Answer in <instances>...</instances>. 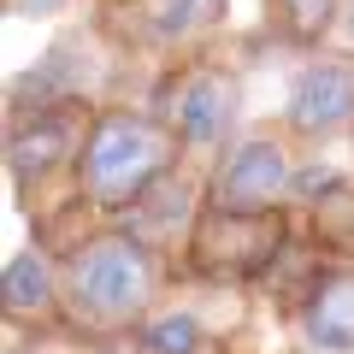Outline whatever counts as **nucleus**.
Returning <instances> with one entry per match:
<instances>
[{
	"label": "nucleus",
	"instance_id": "1",
	"mask_svg": "<svg viewBox=\"0 0 354 354\" xmlns=\"http://www.w3.org/2000/svg\"><path fill=\"white\" fill-rule=\"evenodd\" d=\"M160 283H165V254L130 236L124 225L77 236L65 254V330L88 342L130 337L153 319Z\"/></svg>",
	"mask_w": 354,
	"mask_h": 354
},
{
	"label": "nucleus",
	"instance_id": "2",
	"mask_svg": "<svg viewBox=\"0 0 354 354\" xmlns=\"http://www.w3.org/2000/svg\"><path fill=\"white\" fill-rule=\"evenodd\" d=\"M177 153L183 142L171 136L160 113H130V106H101L88 118L83 153L71 165L77 201L101 218H130V207L177 171Z\"/></svg>",
	"mask_w": 354,
	"mask_h": 354
},
{
	"label": "nucleus",
	"instance_id": "3",
	"mask_svg": "<svg viewBox=\"0 0 354 354\" xmlns=\"http://www.w3.org/2000/svg\"><path fill=\"white\" fill-rule=\"evenodd\" d=\"M295 195V153L283 130H248L207 165V213L272 218Z\"/></svg>",
	"mask_w": 354,
	"mask_h": 354
},
{
	"label": "nucleus",
	"instance_id": "4",
	"mask_svg": "<svg viewBox=\"0 0 354 354\" xmlns=\"http://www.w3.org/2000/svg\"><path fill=\"white\" fill-rule=\"evenodd\" d=\"M236 106H242V88L230 71L218 65H183V71L165 77L160 88V118L171 124V136L183 142V153H225L230 148V124H236Z\"/></svg>",
	"mask_w": 354,
	"mask_h": 354
},
{
	"label": "nucleus",
	"instance_id": "5",
	"mask_svg": "<svg viewBox=\"0 0 354 354\" xmlns=\"http://www.w3.org/2000/svg\"><path fill=\"white\" fill-rule=\"evenodd\" d=\"M283 213L272 218H230V213H201L189 236V266L201 278L242 283V278H272V266L283 260Z\"/></svg>",
	"mask_w": 354,
	"mask_h": 354
},
{
	"label": "nucleus",
	"instance_id": "6",
	"mask_svg": "<svg viewBox=\"0 0 354 354\" xmlns=\"http://www.w3.org/2000/svg\"><path fill=\"white\" fill-rule=\"evenodd\" d=\"M88 106L65 101V106H36V113H12V136H6V171H12V189L36 195L53 171L77 165L83 153V136H88Z\"/></svg>",
	"mask_w": 354,
	"mask_h": 354
},
{
	"label": "nucleus",
	"instance_id": "7",
	"mask_svg": "<svg viewBox=\"0 0 354 354\" xmlns=\"http://www.w3.org/2000/svg\"><path fill=\"white\" fill-rule=\"evenodd\" d=\"M283 130L301 142H330L354 130V53H319L295 71Z\"/></svg>",
	"mask_w": 354,
	"mask_h": 354
},
{
	"label": "nucleus",
	"instance_id": "8",
	"mask_svg": "<svg viewBox=\"0 0 354 354\" xmlns=\"http://www.w3.org/2000/svg\"><path fill=\"white\" fill-rule=\"evenodd\" d=\"M0 295H6L12 325H59L65 319V260H53L41 248L12 254L6 278H0Z\"/></svg>",
	"mask_w": 354,
	"mask_h": 354
},
{
	"label": "nucleus",
	"instance_id": "9",
	"mask_svg": "<svg viewBox=\"0 0 354 354\" xmlns=\"http://www.w3.org/2000/svg\"><path fill=\"white\" fill-rule=\"evenodd\" d=\"M295 325H301L307 348L319 354H354V272H319V283L307 290V301L295 307Z\"/></svg>",
	"mask_w": 354,
	"mask_h": 354
},
{
	"label": "nucleus",
	"instance_id": "10",
	"mask_svg": "<svg viewBox=\"0 0 354 354\" xmlns=\"http://www.w3.org/2000/svg\"><path fill=\"white\" fill-rule=\"evenodd\" d=\"M201 348H207V330L189 307H165L136 330V354H201Z\"/></svg>",
	"mask_w": 354,
	"mask_h": 354
},
{
	"label": "nucleus",
	"instance_id": "11",
	"mask_svg": "<svg viewBox=\"0 0 354 354\" xmlns=\"http://www.w3.org/2000/svg\"><path fill=\"white\" fill-rule=\"evenodd\" d=\"M272 24L290 48H319L337 24V0H272Z\"/></svg>",
	"mask_w": 354,
	"mask_h": 354
},
{
	"label": "nucleus",
	"instance_id": "12",
	"mask_svg": "<svg viewBox=\"0 0 354 354\" xmlns=\"http://www.w3.org/2000/svg\"><path fill=\"white\" fill-rule=\"evenodd\" d=\"M225 18V0H160L153 6V41H195Z\"/></svg>",
	"mask_w": 354,
	"mask_h": 354
},
{
	"label": "nucleus",
	"instance_id": "13",
	"mask_svg": "<svg viewBox=\"0 0 354 354\" xmlns=\"http://www.w3.org/2000/svg\"><path fill=\"white\" fill-rule=\"evenodd\" d=\"M12 18H48V12H65V0H6Z\"/></svg>",
	"mask_w": 354,
	"mask_h": 354
},
{
	"label": "nucleus",
	"instance_id": "14",
	"mask_svg": "<svg viewBox=\"0 0 354 354\" xmlns=\"http://www.w3.org/2000/svg\"><path fill=\"white\" fill-rule=\"evenodd\" d=\"M348 36H354V6H348Z\"/></svg>",
	"mask_w": 354,
	"mask_h": 354
},
{
	"label": "nucleus",
	"instance_id": "15",
	"mask_svg": "<svg viewBox=\"0 0 354 354\" xmlns=\"http://www.w3.org/2000/svg\"><path fill=\"white\" fill-rule=\"evenodd\" d=\"M12 354H30V348H12Z\"/></svg>",
	"mask_w": 354,
	"mask_h": 354
},
{
	"label": "nucleus",
	"instance_id": "16",
	"mask_svg": "<svg viewBox=\"0 0 354 354\" xmlns=\"http://www.w3.org/2000/svg\"><path fill=\"white\" fill-rule=\"evenodd\" d=\"M113 6H124V0H113Z\"/></svg>",
	"mask_w": 354,
	"mask_h": 354
}]
</instances>
